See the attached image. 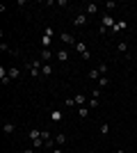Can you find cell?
<instances>
[{"label":"cell","instance_id":"1","mask_svg":"<svg viewBox=\"0 0 137 153\" xmlns=\"http://www.w3.org/2000/svg\"><path fill=\"white\" fill-rule=\"evenodd\" d=\"M41 66H44L41 59H27V62H23V69L30 71V76H32V78H39L41 76Z\"/></svg>","mask_w":137,"mask_h":153},{"label":"cell","instance_id":"2","mask_svg":"<svg viewBox=\"0 0 137 153\" xmlns=\"http://www.w3.org/2000/svg\"><path fill=\"white\" fill-rule=\"evenodd\" d=\"M57 39H59V41H64V44H69V46H76V44H78V41H76V37H73V34H69V32H59Z\"/></svg>","mask_w":137,"mask_h":153},{"label":"cell","instance_id":"3","mask_svg":"<svg viewBox=\"0 0 137 153\" xmlns=\"http://www.w3.org/2000/svg\"><path fill=\"white\" fill-rule=\"evenodd\" d=\"M73 48H76V51H78L80 55H82V59H91V53L87 51V46H85V44H80V41H78V44L73 46Z\"/></svg>","mask_w":137,"mask_h":153},{"label":"cell","instance_id":"4","mask_svg":"<svg viewBox=\"0 0 137 153\" xmlns=\"http://www.w3.org/2000/svg\"><path fill=\"white\" fill-rule=\"evenodd\" d=\"M87 19H89V16H87V14L82 12V14H78V16L73 19V23H76L78 27H85V25H87Z\"/></svg>","mask_w":137,"mask_h":153},{"label":"cell","instance_id":"5","mask_svg":"<svg viewBox=\"0 0 137 153\" xmlns=\"http://www.w3.org/2000/svg\"><path fill=\"white\" fill-rule=\"evenodd\" d=\"M62 119H64V114H62L59 110H53L50 112V121L53 123H62Z\"/></svg>","mask_w":137,"mask_h":153},{"label":"cell","instance_id":"6","mask_svg":"<svg viewBox=\"0 0 137 153\" xmlns=\"http://www.w3.org/2000/svg\"><path fill=\"white\" fill-rule=\"evenodd\" d=\"M2 130H5V135H14V130H16V123L5 121V123H2Z\"/></svg>","mask_w":137,"mask_h":153},{"label":"cell","instance_id":"7","mask_svg":"<svg viewBox=\"0 0 137 153\" xmlns=\"http://www.w3.org/2000/svg\"><path fill=\"white\" fill-rule=\"evenodd\" d=\"M55 57H57V59H59V62H69V53H66V51H64V48H59V51H57V53H55Z\"/></svg>","mask_w":137,"mask_h":153},{"label":"cell","instance_id":"8","mask_svg":"<svg viewBox=\"0 0 137 153\" xmlns=\"http://www.w3.org/2000/svg\"><path fill=\"white\" fill-rule=\"evenodd\" d=\"M96 9H98V7L94 5V2H87V5H85V14H87V16H94V14H96Z\"/></svg>","mask_w":137,"mask_h":153},{"label":"cell","instance_id":"9","mask_svg":"<svg viewBox=\"0 0 137 153\" xmlns=\"http://www.w3.org/2000/svg\"><path fill=\"white\" fill-rule=\"evenodd\" d=\"M64 142H66L64 133H55V144H57V146H64Z\"/></svg>","mask_w":137,"mask_h":153},{"label":"cell","instance_id":"10","mask_svg":"<svg viewBox=\"0 0 137 153\" xmlns=\"http://www.w3.org/2000/svg\"><path fill=\"white\" fill-rule=\"evenodd\" d=\"M50 57H53V53L48 51V48H44V51H41V62L48 64V62H50Z\"/></svg>","mask_w":137,"mask_h":153},{"label":"cell","instance_id":"11","mask_svg":"<svg viewBox=\"0 0 137 153\" xmlns=\"http://www.w3.org/2000/svg\"><path fill=\"white\" fill-rule=\"evenodd\" d=\"M87 76H89V80H96V82H98V78H103L98 69H89V73H87Z\"/></svg>","mask_w":137,"mask_h":153},{"label":"cell","instance_id":"12","mask_svg":"<svg viewBox=\"0 0 137 153\" xmlns=\"http://www.w3.org/2000/svg\"><path fill=\"white\" fill-rule=\"evenodd\" d=\"M117 48H119L121 53H126V57H130V55H128V41H119Z\"/></svg>","mask_w":137,"mask_h":153},{"label":"cell","instance_id":"13","mask_svg":"<svg viewBox=\"0 0 137 153\" xmlns=\"http://www.w3.org/2000/svg\"><path fill=\"white\" fill-rule=\"evenodd\" d=\"M41 76H46V78L53 76V66L50 64H44V66H41Z\"/></svg>","mask_w":137,"mask_h":153},{"label":"cell","instance_id":"14","mask_svg":"<svg viewBox=\"0 0 137 153\" xmlns=\"http://www.w3.org/2000/svg\"><path fill=\"white\" fill-rule=\"evenodd\" d=\"M27 137H30V140H39V137H41V130H37V128H32V130H30V133H27Z\"/></svg>","mask_w":137,"mask_h":153},{"label":"cell","instance_id":"15","mask_svg":"<svg viewBox=\"0 0 137 153\" xmlns=\"http://www.w3.org/2000/svg\"><path fill=\"white\" fill-rule=\"evenodd\" d=\"M19 76H21V69H19V66H12V69H9V78H12V80H16Z\"/></svg>","mask_w":137,"mask_h":153},{"label":"cell","instance_id":"16","mask_svg":"<svg viewBox=\"0 0 137 153\" xmlns=\"http://www.w3.org/2000/svg\"><path fill=\"white\" fill-rule=\"evenodd\" d=\"M73 98H76V105H78V108H82V105H85V101H87V98H85V96H82V94L73 96Z\"/></svg>","mask_w":137,"mask_h":153},{"label":"cell","instance_id":"17","mask_svg":"<svg viewBox=\"0 0 137 153\" xmlns=\"http://www.w3.org/2000/svg\"><path fill=\"white\" fill-rule=\"evenodd\" d=\"M98 105H101V101H98V98H89V105H87V108H89V110H96Z\"/></svg>","mask_w":137,"mask_h":153},{"label":"cell","instance_id":"18","mask_svg":"<svg viewBox=\"0 0 137 153\" xmlns=\"http://www.w3.org/2000/svg\"><path fill=\"white\" fill-rule=\"evenodd\" d=\"M78 114L82 117V119H87V117H89V108H85V105H82V108H78Z\"/></svg>","mask_w":137,"mask_h":153},{"label":"cell","instance_id":"19","mask_svg":"<svg viewBox=\"0 0 137 153\" xmlns=\"http://www.w3.org/2000/svg\"><path fill=\"white\" fill-rule=\"evenodd\" d=\"M50 44H53V37H46V34H44V37H41V46H44V48H48Z\"/></svg>","mask_w":137,"mask_h":153},{"label":"cell","instance_id":"20","mask_svg":"<svg viewBox=\"0 0 137 153\" xmlns=\"http://www.w3.org/2000/svg\"><path fill=\"white\" fill-rule=\"evenodd\" d=\"M107 85H110V78H107V76L98 78V87H107Z\"/></svg>","mask_w":137,"mask_h":153},{"label":"cell","instance_id":"21","mask_svg":"<svg viewBox=\"0 0 137 153\" xmlns=\"http://www.w3.org/2000/svg\"><path fill=\"white\" fill-rule=\"evenodd\" d=\"M107 133H110V123L103 121V123H101V135H107Z\"/></svg>","mask_w":137,"mask_h":153},{"label":"cell","instance_id":"22","mask_svg":"<svg viewBox=\"0 0 137 153\" xmlns=\"http://www.w3.org/2000/svg\"><path fill=\"white\" fill-rule=\"evenodd\" d=\"M44 146H46V144H44V140H41V137L32 142V149H44Z\"/></svg>","mask_w":137,"mask_h":153},{"label":"cell","instance_id":"23","mask_svg":"<svg viewBox=\"0 0 137 153\" xmlns=\"http://www.w3.org/2000/svg\"><path fill=\"white\" fill-rule=\"evenodd\" d=\"M44 34L46 37H55V30H53V27H44Z\"/></svg>","mask_w":137,"mask_h":153},{"label":"cell","instance_id":"24","mask_svg":"<svg viewBox=\"0 0 137 153\" xmlns=\"http://www.w3.org/2000/svg\"><path fill=\"white\" fill-rule=\"evenodd\" d=\"M91 98H101V87H94V91H91Z\"/></svg>","mask_w":137,"mask_h":153},{"label":"cell","instance_id":"25","mask_svg":"<svg viewBox=\"0 0 137 153\" xmlns=\"http://www.w3.org/2000/svg\"><path fill=\"white\" fill-rule=\"evenodd\" d=\"M98 71H101V76H105L107 73V64H98Z\"/></svg>","mask_w":137,"mask_h":153},{"label":"cell","instance_id":"26","mask_svg":"<svg viewBox=\"0 0 137 153\" xmlns=\"http://www.w3.org/2000/svg\"><path fill=\"white\" fill-rule=\"evenodd\" d=\"M53 153H64V151H62V146H57V149H53Z\"/></svg>","mask_w":137,"mask_h":153},{"label":"cell","instance_id":"27","mask_svg":"<svg viewBox=\"0 0 137 153\" xmlns=\"http://www.w3.org/2000/svg\"><path fill=\"white\" fill-rule=\"evenodd\" d=\"M23 153H34V149H25V151H23Z\"/></svg>","mask_w":137,"mask_h":153},{"label":"cell","instance_id":"28","mask_svg":"<svg viewBox=\"0 0 137 153\" xmlns=\"http://www.w3.org/2000/svg\"><path fill=\"white\" fill-rule=\"evenodd\" d=\"M117 153H126V151H121V149H119V151H117Z\"/></svg>","mask_w":137,"mask_h":153}]
</instances>
